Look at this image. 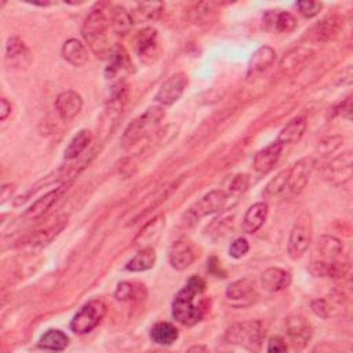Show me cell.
<instances>
[{
    "instance_id": "cell-1",
    "label": "cell",
    "mask_w": 353,
    "mask_h": 353,
    "mask_svg": "<svg viewBox=\"0 0 353 353\" xmlns=\"http://www.w3.org/2000/svg\"><path fill=\"white\" fill-rule=\"evenodd\" d=\"M205 290V283L201 277L199 276H192L186 280L185 285L178 291L172 301V317L186 325L192 327L201 321V319L205 314L207 305L205 299H200L199 302L196 301L197 296L203 295Z\"/></svg>"
},
{
    "instance_id": "cell-2",
    "label": "cell",
    "mask_w": 353,
    "mask_h": 353,
    "mask_svg": "<svg viewBox=\"0 0 353 353\" xmlns=\"http://www.w3.org/2000/svg\"><path fill=\"white\" fill-rule=\"evenodd\" d=\"M106 4L98 3L90 14L85 17L81 34L91 51L97 57H108V52L112 46H109L108 40V29L110 26V18L109 14H106Z\"/></svg>"
},
{
    "instance_id": "cell-3",
    "label": "cell",
    "mask_w": 353,
    "mask_h": 353,
    "mask_svg": "<svg viewBox=\"0 0 353 353\" xmlns=\"http://www.w3.org/2000/svg\"><path fill=\"white\" fill-rule=\"evenodd\" d=\"M266 335V327L261 320H247L232 324L225 332V341L250 350L261 347Z\"/></svg>"
},
{
    "instance_id": "cell-4",
    "label": "cell",
    "mask_w": 353,
    "mask_h": 353,
    "mask_svg": "<svg viewBox=\"0 0 353 353\" xmlns=\"http://www.w3.org/2000/svg\"><path fill=\"white\" fill-rule=\"evenodd\" d=\"M164 117V110L161 106H150L137 119H134L123 132L121 145L124 148L135 145L138 141L154 131Z\"/></svg>"
},
{
    "instance_id": "cell-5",
    "label": "cell",
    "mask_w": 353,
    "mask_h": 353,
    "mask_svg": "<svg viewBox=\"0 0 353 353\" xmlns=\"http://www.w3.org/2000/svg\"><path fill=\"white\" fill-rule=\"evenodd\" d=\"M228 203V196L222 189L211 190L194 201L186 211L183 221L188 226L196 223L204 216H208L214 212L221 211Z\"/></svg>"
},
{
    "instance_id": "cell-6",
    "label": "cell",
    "mask_w": 353,
    "mask_h": 353,
    "mask_svg": "<svg viewBox=\"0 0 353 353\" xmlns=\"http://www.w3.org/2000/svg\"><path fill=\"white\" fill-rule=\"evenodd\" d=\"M106 305L101 299H92L83 305L70 321V330L74 334L83 335L92 331L105 317Z\"/></svg>"
},
{
    "instance_id": "cell-7",
    "label": "cell",
    "mask_w": 353,
    "mask_h": 353,
    "mask_svg": "<svg viewBox=\"0 0 353 353\" xmlns=\"http://www.w3.org/2000/svg\"><path fill=\"white\" fill-rule=\"evenodd\" d=\"M312 239V228H310V219L306 214L301 215L295 225L292 226L288 237V255L292 259H299L306 250L309 248Z\"/></svg>"
},
{
    "instance_id": "cell-8",
    "label": "cell",
    "mask_w": 353,
    "mask_h": 353,
    "mask_svg": "<svg viewBox=\"0 0 353 353\" xmlns=\"http://www.w3.org/2000/svg\"><path fill=\"white\" fill-rule=\"evenodd\" d=\"M225 296L228 303L234 307H248L259 298L255 283L247 277L230 283L225 291Z\"/></svg>"
},
{
    "instance_id": "cell-9",
    "label": "cell",
    "mask_w": 353,
    "mask_h": 353,
    "mask_svg": "<svg viewBox=\"0 0 353 353\" xmlns=\"http://www.w3.org/2000/svg\"><path fill=\"white\" fill-rule=\"evenodd\" d=\"M314 165L316 160L313 157H303L288 168V197H295L302 193Z\"/></svg>"
},
{
    "instance_id": "cell-10",
    "label": "cell",
    "mask_w": 353,
    "mask_h": 353,
    "mask_svg": "<svg viewBox=\"0 0 353 353\" xmlns=\"http://www.w3.org/2000/svg\"><path fill=\"white\" fill-rule=\"evenodd\" d=\"M134 48L137 55L143 62L154 61L160 54L159 34L154 28L146 26L141 29L134 37Z\"/></svg>"
},
{
    "instance_id": "cell-11",
    "label": "cell",
    "mask_w": 353,
    "mask_h": 353,
    "mask_svg": "<svg viewBox=\"0 0 353 353\" xmlns=\"http://www.w3.org/2000/svg\"><path fill=\"white\" fill-rule=\"evenodd\" d=\"M188 83V76L183 72L174 73L160 85L154 99L163 106H171L182 97Z\"/></svg>"
},
{
    "instance_id": "cell-12",
    "label": "cell",
    "mask_w": 353,
    "mask_h": 353,
    "mask_svg": "<svg viewBox=\"0 0 353 353\" xmlns=\"http://www.w3.org/2000/svg\"><path fill=\"white\" fill-rule=\"evenodd\" d=\"M352 174V153L349 150L339 154L338 157H334L324 170V178L335 186L349 182Z\"/></svg>"
},
{
    "instance_id": "cell-13",
    "label": "cell",
    "mask_w": 353,
    "mask_h": 353,
    "mask_svg": "<svg viewBox=\"0 0 353 353\" xmlns=\"http://www.w3.org/2000/svg\"><path fill=\"white\" fill-rule=\"evenodd\" d=\"M106 58H108V65L105 68L106 79H114V77H119L120 74H124L132 70V62H131L130 54L124 48V46L119 43L110 47Z\"/></svg>"
},
{
    "instance_id": "cell-14",
    "label": "cell",
    "mask_w": 353,
    "mask_h": 353,
    "mask_svg": "<svg viewBox=\"0 0 353 353\" xmlns=\"http://www.w3.org/2000/svg\"><path fill=\"white\" fill-rule=\"evenodd\" d=\"M285 330L291 345L296 349H302L312 338V325L302 316H291L285 320Z\"/></svg>"
},
{
    "instance_id": "cell-15",
    "label": "cell",
    "mask_w": 353,
    "mask_h": 353,
    "mask_svg": "<svg viewBox=\"0 0 353 353\" xmlns=\"http://www.w3.org/2000/svg\"><path fill=\"white\" fill-rule=\"evenodd\" d=\"M196 259V251L189 240L181 239L172 243L168 251V261L172 269L185 270L188 269Z\"/></svg>"
},
{
    "instance_id": "cell-16",
    "label": "cell",
    "mask_w": 353,
    "mask_h": 353,
    "mask_svg": "<svg viewBox=\"0 0 353 353\" xmlns=\"http://www.w3.org/2000/svg\"><path fill=\"white\" fill-rule=\"evenodd\" d=\"M263 26L273 33H291L296 28V18L281 10H268L263 14Z\"/></svg>"
},
{
    "instance_id": "cell-17",
    "label": "cell",
    "mask_w": 353,
    "mask_h": 353,
    "mask_svg": "<svg viewBox=\"0 0 353 353\" xmlns=\"http://www.w3.org/2000/svg\"><path fill=\"white\" fill-rule=\"evenodd\" d=\"M83 108V98L79 92L68 90L61 92L55 99V109L63 121L73 120Z\"/></svg>"
},
{
    "instance_id": "cell-18",
    "label": "cell",
    "mask_w": 353,
    "mask_h": 353,
    "mask_svg": "<svg viewBox=\"0 0 353 353\" xmlns=\"http://www.w3.org/2000/svg\"><path fill=\"white\" fill-rule=\"evenodd\" d=\"M284 145L280 143L279 141L272 142L269 146H266L265 149L259 150L255 157H254V168L261 172V174H268L270 172L276 164L279 163L281 153H283Z\"/></svg>"
},
{
    "instance_id": "cell-19",
    "label": "cell",
    "mask_w": 353,
    "mask_h": 353,
    "mask_svg": "<svg viewBox=\"0 0 353 353\" xmlns=\"http://www.w3.org/2000/svg\"><path fill=\"white\" fill-rule=\"evenodd\" d=\"M309 270L312 274L317 277H330V279H341L343 277L349 270V262L345 259L338 261H321V259H313Z\"/></svg>"
},
{
    "instance_id": "cell-20",
    "label": "cell",
    "mask_w": 353,
    "mask_h": 353,
    "mask_svg": "<svg viewBox=\"0 0 353 353\" xmlns=\"http://www.w3.org/2000/svg\"><path fill=\"white\" fill-rule=\"evenodd\" d=\"M6 62L10 68H23L30 63V52L25 43L17 37L12 36L7 40L6 46Z\"/></svg>"
},
{
    "instance_id": "cell-21",
    "label": "cell",
    "mask_w": 353,
    "mask_h": 353,
    "mask_svg": "<svg viewBox=\"0 0 353 353\" xmlns=\"http://www.w3.org/2000/svg\"><path fill=\"white\" fill-rule=\"evenodd\" d=\"M261 284L266 291L279 292L290 287L291 274L281 268H269L261 273Z\"/></svg>"
},
{
    "instance_id": "cell-22",
    "label": "cell",
    "mask_w": 353,
    "mask_h": 353,
    "mask_svg": "<svg viewBox=\"0 0 353 353\" xmlns=\"http://www.w3.org/2000/svg\"><path fill=\"white\" fill-rule=\"evenodd\" d=\"M262 196L268 201H279L281 199L288 197V168L280 171L276 176H273L263 188Z\"/></svg>"
},
{
    "instance_id": "cell-23",
    "label": "cell",
    "mask_w": 353,
    "mask_h": 353,
    "mask_svg": "<svg viewBox=\"0 0 353 353\" xmlns=\"http://www.w3.org/2000/svg\"><path fill=\"white\" fill-rule=\"evenodd\" d=\"M65 188H55L52 190H50L48 193H46L44 196H41L39 200H36L25 212H23V218L33 221V219H39L41 218L54 204L55 201L61 197V194L63 193Z\"/></svg>"
},
{
    "instance_id": "cell-24",
    "label": "cell",
    "mask_w": 353,
    "mask_h": 353,
    "mask_svg": "<svg viewBox=\"0 0 353 353\" xmlns=\"http://www.w3.org/2000/svg\"><path fill=\"white\" fill-rule=\"evenodd\" d=\"M268 218V204L263 201L255 203L248 207V210L244 214L241 229L245 233H255L262 228Z\"/></svg>"
},
{
    "instance_id": "cell-25",
    "label": "cell",
    "mask_w": 353,
    "mask_h": 353,
    "mask_svg": "<svg viewBox=\"0 0 353 353\" xmlns=\"http://www.w3.org/2000/svg\"><path fill=\"white\" fill-rule=\"evenodd\" d=\"M317 258L321 261H338L343 259V244L339 239L324 234L317 241Z\"/></svg>"
},
{
    "instance_id": "cell-26",
    "label": "cell",
    "mask_w": 353,
    "mask_h": 353,
    "mask_svg": "<svg viewBox=\"0 0 353 353\" xmlns=\"http://www.w3.org/2000/svg\"><path fill=\"white\" fill-rule=\"evenodd\" d=\"M276 59V51L269 46H262L251 55L247 66V76H255L265 72Z\"/></svg>"
},
{
    "instance_id": "cell-27",
    "label": "cell",
    "mask_w": 353,
    "mask_h": 353,
    "mask_svg": "<svg viewBox=\"0 0 353 353\" xmlns=\"http://www.w3.org/2000/svg\"><path fill=\"white\" fill-rule=\"evenodd\" d=\"M307 121L305 116H298L294 117L291 121H288L280 131L279 137L276 141H279L280 143H283L284 146L287 145H294L298 141H301V138L305 134Z\"/></svg>"
},
{
    "instance_id": "cell-28",
    "label": "cell",
    "mask_w": 353,
    "mask_h": 353,
    "mask_svg": "<svg viewBox=\"0 0 353 353\" xmlns=\"http://www.w3.org/2000/svg\"><path fill=\"white\" fill-rule=\"evenodd\" d=\"M62 58L73 66H81L88 61L87 47L77 39H69L61 48Z\"/></svg>"
},
{
    "instance_id": "cell-29",
    "label": "cell",
    "mask_w": 353,
    "mask_h": 353,
    "mask_svg": "<svg viewBox=\"0 0 353 353\" xmlns=\"http://www.w3.org/2000/svg\"><path fill=\"white\" fill-rule=\"evenodd\" d=\"M110 26L113 28L117 36H125L131 32L134 21L131 18L130 11H127L123 6H110L109 8Z\"/></svg>"
},
{
    "instance_id": "cell-30",
    "label": "cell",
    "mask_w": 353,
    "mask_h": 353,
    "mask_svg": "<svg viewBox=\"0 0 353 353\" xmlns=\"http://www.w3.org/2000/svg\"><path fill=\"white\" fill-rule=\"evenodd\" d=\"M163 12V3L160 1H145L138 3L132 11H130L131 18L135 23L154 22L160 18Z\"/></svg>"
},
{
    "instance_id": "cell-31",
    "label": "cell",
    "mask_w": 353,
    "mask_h": 353,
    "mask_svg": "<svg viewBox=\"0 0 353 353\" xmlns=\"http://www.w3.org/2000/svg\"><path fill=\"white\" fill-rule=\"evenodd\" d=\"M164 216L163 215H157L153 219H150L137 234L134 243L137 245H139L141 248L143 247H150L149 244L157 239V236L160 234V232L164 228Z\"/></svg>"
},
{
    "instance_id": "cell-32",
    "label": "cell",
    "mask_w": 353,
    "mask_h": 353,
    "mask_svg": "<svg viewBox=\"0 0 353 353\" xmlns=\"http://www.w3.org/2000/svg\"><path fill=\"white\" fill-rule=\"evenodd\" d=\"M146 290L145 285L139 283L121 281L117 284L114 291V298L120 302H139L145 299Z\"/></svg>"
},
{
    "instance_id": "cell-33",
    "label": "cell",
    "mask_w": 353,
    "mask_h": 353,
    "mask_svg": "<svg viewBox=\"0 0 353 353\" xmlns=\"http://www.w3.org/2000/svg\"><path fill=\"white\" fill-rule=\"evenodd\" d=\"M156 262V251L152 247L141 248L127 263L125 269L128 272H145L149 270Z\"/></svg>"
},
{
    "instance_id": "cell-34",
    "label": "cell",
    "mask_w": 353,
    "mask_h": 353,
    "mask_svg": "<svg viewBox=\"0 0 353 353\" xmlns=\"http://www.w3.org/2000/svg\"><path fill=\"white\" fill-rule=\"evenodd\" d=\"M150 339L163 346H170L178 339V330L171 323H157L150 328Z\"/></svg>"
},
{
    "instance_id": "cell-35",
    "label": "cell",
    "mask_w": 353,
    "mask_h": 353,
    "mask_svg": "<svg viewBox=\"0 0 353 353\" xmlns=\"http://www.w3.org/2000/svg\"><path fill=\"white\" fill-rule=\"evenodd\" d=\"M339 28H341V19L336 15H331L317 22L312 29V34L317 41H327L338 33Z\"/></svg>"
},
{
    "instance_id": "cell-36",
    "label": "cell",
    "mask_w": 353,
    "mask_h": 353,
    "mask_svg": "<svg viewBox=\"0 0 353 353\" xmlns=\"http://www.w3.org/2000/svg\"><path fill=\"white\" fill-rule=\"evenodd\" d=\"M92 139V135L88 130H80L68 143V146L65 148L63 152V157L66 160H73L77 159L90 145Z\"/></svg>"
},
{
    "instance_id": "cell-37",
    "label": "cell",
    "mask_w": 353,
    "mask_h": 353,
    "mask_svg": "<svg viewBox=\"0 0 353 353\" xmlns=\"http://www.w3.org/2000/svg\"><path fill=\"white\" fill-rule=\"evenodd\" d=\"M37 345L46 350H63L69 345V336L61 330L51 328L40 336Z\"/></svg>"
},
{
    "instance_id": "cell-38",
    "label": "cell",
    "mask_w": 353,
    "mask_h": 353,
    "mask_svg": "<svg viewBox=\"0 0 353 353\" xmlns=\"http://www.w3.org/2000/svg\"><path fill=\"white\" fill-rule=\"evenodd\" d=\"M248 185H250V178H248L247 174H236L233 176H229L225 181L222 190L226 193L228 200L230 197L237 199L239 196H241L247 190Z\"/></svg>"
},
{
    "instance_id": "cell-39",
    "label": "cell",
    "mask_w": 353,
    "mask_h": 353,
    "mask_svg": "<svg viewBox=\"0 0 353 353\" xmlns=\"http://www.w3.org/2000/svg\"><path fill=\"white\" fill-rule=\"evenodd\" d=\"M218 3H197L190 10V19L197 25L208 23L215 18Z\"/></svg>"
},
{
    "instance_id": "cell-40",
    "label": "cell",
    "mask_w": 353,
    "mask_h": 353,
    "mask_svg": "<svg viewBox=\"0 0 353 353\" xmlns=\"http://www.w3.org/2000/svg\"><path fill=\"white\" fill-rule=\"evenodd\" d=\"M342 303V299H332V302H330L325 298H317L312 302V310L316 316L321 317V319H328L335 316L339 312V306Z\"/></svg>"
},
{
    "instance_id": "cell-41",
    "label": "cell",
    "mask_w": 353,
    "mask_h": 353,
    "mask_svg": "<svg viewBox=\"0 0 353 353\" xmlns=\"http://www.w3.org/2000/svg\"><path fill=\"white\" fill-rule=\"evenodd\" d=\"M343 142V138L341 135H332V137H327L324 139H321L317 145V152L321 156H327L331 154L332 152H335Z\"/></svg>"
},
{
    "instance_id": "cell-42",
    "label": "cell",
    "mask_w": 353,
    "mask_h": 353,
    "mask_svg": "<svg viewBox=\"0 0 353 353\" xmlns=\"http://www.w3.org/2000/svg\"><path fill=\"white\" fill-rule=\"evenodd\" d=\"M295 6L299 10V14L305 18L316 17L323 8V4L319 1H298Z\"/></svg>"
},
{
    "instance_id": "cell-43",
    "label": "cell",
    "mask_w": 353,
    "mask_h": 353,
    "mask_svg": "<svg viewBox=\"0 0 353 353\" xmlns=\"http://www.w3.org/2000/svg\"><path fill=\"white\" fill-rule=\"evenodd\" d=\"M248 250H250V244H248L247 239H244V237H237L236 240L232 241V244H230V247H229V255H230L232 258L239 259V258L244 256V255L248 252Z\"/></svg>"
},
{
    "instance_id": "cell-44",
    "label": "cell",
    "mask_w": 353,
    "mask_h": 353,
    "mask_svg": "<svg viewBox=\"0 0 353 353\" xmlns=\"http://www.w3.org/2000/svg\"><path fill=\"white\" fill-rule=\"evenodd\" d=\"M334 113L336 116H341L346 120H350L352 119V98L347 97L345 101H342L338 106H335L334 109Z\"/></svg>"
},
{
    "instance_id": "cell-45",
    "label": "cell",
    "mask_w": 353,
    "mask_h": 353,
    "mask_svg": "<svg viewBox=\"0 0 353 353\" xmlns=\"http://www.w3.org/2000/svg\"><path fill=\"white\" fill-rule=\"evenodd\" d=\"M288 349L285 341L281 336H272L268 342V352L269 353H279V352H285Z\"/></svg>"
},
{
    "instance_id": "cell-46",
    "label": "cell",
    "mask_w": 353,
    "mask_h": 353,
    "mask_svg": "<svg viewBox=\"0 0 353 353\" xmlns=\"http://www.w3.org/2000/svg\"><path fill=\"white\" fill-rule=\"evenodd\" d=\"M208 270H210L212 274L218 276V277H225V273H223L222 269L219 268V262H218V259H216L215 256H212V258L208 259Z\"/></svg>"
},
{
    "instance_id": "cell-47",
    "label": "cell",
    "mask_w": 353,
    "mask_h": 353,
    "mask_svg": "<svg viewBox=\"0 0 353 353\" xmlns=\"http://www.w3.org/2000/svg\"><path fill=\"white\" fill-rule=\"evenodd\" d=\"M0 103H1V108H0V120L4 121V120L10 116V113H11V103H10L6 98H1Z\"/></svg>"
},
{
    "instance_id": "cell-48",
    "label": "cell",
    "mask_w": 353,
    "mask_h": 353,
    "mask_svg": "<svg viewBox=\"0 0 353 353\" xmlns=\"http://www.w3.org/2000/svg\"><path fill=\"white\" fill-rule=\"evenodd\" d=\"M189 350L192 352V350H205V347H203V346H193V347H189Z\"/></svg>"
}]
</instances>
